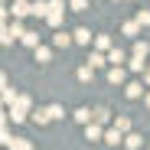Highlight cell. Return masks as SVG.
I'll return each mask as SVG.
<instances>
[{
  "label": "cell",
  "mask_w": 150,
  "mask_h": 150,
  "mask_svg": "<svg viewBox=\"0 0 150 150\" xmlns=\"http://www.w3.org/2000/svg\"><path fill=\"white\" fill-rule=\"evenodd\" d=\"M75 42H91V33L88 30H75Z\"/></svg>",
  "instance_id": "cell-2"
},
{
  "label": "cell",
  "mask_w": 150,
  "mask_h": 150,
  "mask_svg": "<svg viewBox=\"0 0 150 150\" xmlns=\"http://www.w3.org/2000/svg\"><path fill=\"white\" fill-rule=\"evenodd\" d=\"M85 4L88 0H72V10H85Z\"/></svg>",
  "instance_id": "cell-9"
},
{
  "label": "cell",
  "mask_w": 150,
  "mask_h": 150,
  "mask_svg": "<svg viewBox=\"0 0 150 150\" xmlns=\"http://www.w3.org/2000/svg\"><path fill=\"white\" fill-rule=\"evenodd\" d=\"M26 13H33V7H26L23 0H16L13 4V16H26Z\"/></svg>",
  "instance_id": "cell-1"
},
{
  "label": "cell",
  "mask_w": 150,
  "mask_h": 150,
  "mask_svg": "<svg viewBox=\"0 0 150 150\" xmlns=\"http://www.w3.org/2000/svg\"><path fill=\"white\" fill-rule=\"evenodd\" d=\"M36 59L39 62H49V49H36Z\"/></svg>",
  "instance_id": "cell-4"
},
{
  "label": "cell",
  "mask_w": 150,
  "mask_h": 150,
  "mask_svg": "<svg viewBox=\"0 0 150 150\" xmlns=\"http://www.w3.org/2000/svg\"><path fill=\"white\" fill-rule=\"evenodd\" d=\"M75 117H79V121H88V117H91V111H88V108H82V111H75Z\"/></svg>",
  "instance_id": "cell-6"
},
{
  "label": "cell",
  "mask_w": 150,
  "mask_h": 150,
  "mask_svg": "<svg viewBox=\"0 0 150 150\" xmlns=\"http://www.w3.org/2000/svg\"><path fill=\"white\" fill-rule=\"evenodd\" d=\"M137 23H150V13H147V10H140V13H137Z\"/></svg>",
  "instance_id": "cell-8"
},
{
  "label": "cell",
  "mask_w": 150,
  "mask_h": 150,
  "mask_svg": "<svg viewBox=\"0 0 150 150\" xmlns=\"http://www.w3.org/2000/svg\"><path fill=\"white\" fill-rule=\"evenodd\" d=\"M108 79H111V82H124V72H121V69H111Z\"/></svg>",
  "instance_id": "cell-3"
},
{
  "label": "cell",
  "mask_w": 150,
  "mask_h": 150,
  "mask_svg": "<svg viewBox=\"0 0 150 150\" xmlns=\"http://www.w3.org/2000/svg\"><path fill=\"white\" fill-rule=\"evenodd\" d=\"M56 46H69V36L65 33H56Z\"/></svg>",
  "instance_id": "cell-7"
},
{
  "label": "cell",
  "mask_w": 150,
  "mask_h": 150,
  "mask_svg": "<svg viewBox=\"0 0 150 150\" xmlns=\"http://www.w3.org/2000/svg\"><path fill=\"white\" fill-rule=\"evenodd\" d=\"M46 111H49V117H62V108H59V105H52V108H46Z\"/></svg>",
  "instance_id": "cell-5"
}]
</instances>
